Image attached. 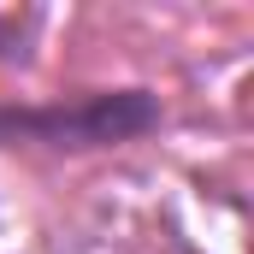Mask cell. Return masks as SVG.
<instances>
[{"label": "cell", "instance_id": "7a4b0ae2", "mask_svg": "<svg viewBox=\"0 0 254 254\" xmlns=\"http://www.w3.org/2000/svg\"><path fill=\"white\" fill-rule=\"evenodd\" d=\"M6 48H12V24H0V54H6Z\"/></svg>", "mask_w": 254, "mask_h": 254}, {"label": "cell", "instance_id": "6da1fadb", "mask_svg": "<svg viewBox=\"0 0 254 254\" xmlns=\"http://www.w3.org/2000/svg\"><path fill=\"white\" fill-rule=\"evenodd\" d=\"M160 125V101L148 89H101L54 107H0V142L42 148H119Z\"/></svg>", "mask_w": 254, "mask_h": 254}]
</instances>
